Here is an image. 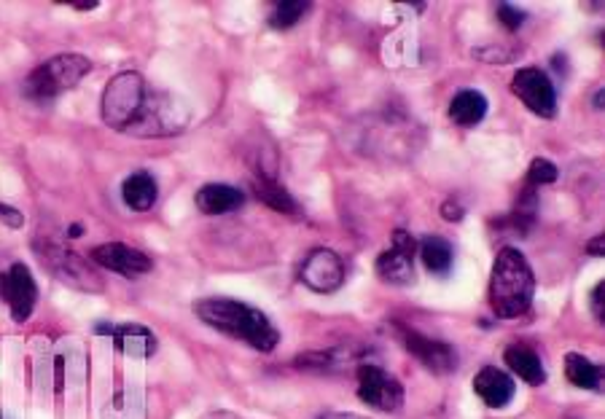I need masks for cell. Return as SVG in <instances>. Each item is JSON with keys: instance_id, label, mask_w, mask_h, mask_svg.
Instances as JSON below:
<instances>
[{"instance_id": "obj_1", "label": "cell", "mask_w": 605, "mask_h": 419, "mask_svg": "<svg viewBox=\"0 0 605 419\" xmlns=\"http://www.w3.org/2000/svg\"><path fill=\"white\" fill-rule=\"evenodd\" d=\"M194 312L213 331L229 336V339H237V342H245L253 350L272 352L280 344V331L275 328V323L261 309L251 307L245 301L210 296V299H199L194 304Z\"/></svg>"}, {"instance_id": "obj_2", "label": "cell", "mask_w": 605, "mask_h": 419, "mask_svg": "<svg viewBox=\"0 0 605 419\" xmlns=\"http://www.w3.org/2000/svg\"><path fill=\"white\" fill-rule=\"evenodd\" d=\"M533 296H536V274L530 269L528 258L511 245L501 248V253L495 256L487 288L493 315L501 320H517L533 307Z\"/></svg>"}, {"instance_id": "obj_3", "label": "cell", "mask_w": 605, "mask_h": 419, "mask_svg": "<svg viewBox=\"0 0 605 419\" xmlns=\"http://www.w3.org/2000/svg\"><path fill=\"white\" fill-rule=\"evenodd\" d=\"M191 119L189 105L181 97L162 92V89H148L146 100L140 105L138 116L130 124L124 135L132 137H170L186 129Z\"/></svg>"}, {"instance_id": "obj_4", "label": "cell", "mask_w": 605, "mask_h": 419, "mask_svg": "<svg viewBox=\"0 0 605 419\" xmlns=\"http://www.w3.org/2000/svg\"><path fill=\"white\" fill-rule=\"evenodd\" d=\"M92 70V62L84 54H57L52 60H46L44 65L27 76L25 81V95L35 103H46V100H54L62 92H68L73 86L87 76Z\"/></svg>"}, {"instance_id": "obj_5", "label": "cell", "mask_w": 605, "mask_h": 419, "mask_svg": "<svg viewBox=\"0 0 605 419\" xmlns=\"http://www.w3.org/2000/svg\"><path fill=\"white\" fill-rule=\"evenodd\" d=\"M148 81L135 70H124L119 76L111 78V84L105 86L103 92V105H100V113H103V121L116 132H127L130 124L138 116L140 105L148 95Z\"/></svg>"}, {"instance_id": "obj_6", "label": "cell", "mask_w": 605, "mask_h": 419, "mask_svg": "<svg viewBox=\"0 0 605 419\" xmlns=\"http://www.w3.org/2000/svg\"><path fill=\"white\" fill-rule=\"evenodd\" d=\"M358 398L377 411H398L404 406V385L385 368L374 363H361L358 371Z\"/></svg>"}, {"instance_id": "obj_7", "label": "cell", "mask_w": 605, "mask_h": 419, "mask_svg": "<svg viewBox=\"0 0 605 419\" xmlns=\"http://www.w3.org/2000/svg\"><path fill=\"white\" fill-rule=\"evenodd\" d=\"M511 92L522 100L530 113H536L541 119L557 116V89L544 70L519 68L511 78Z\"/></svg>"}, {"instance_id": "obj_8", "label": "cell", "mask_w": 605, "mask_h": 419, "mask_svg": "<svg viewBox=\"0 0 605 419\" xmlns=\"http://www.w3.org/2000/svg\"><path fill=\"white\" fill-rule=\"evenodd\" d=\"M35 253L52 269L54 277H60L62 283L81 288V291H103V283L92 269H89L76 253H70L68 248H62L57 242H44V245H35Z\"/></svg>"}, {"instance_id": "obj_9", "label": "cell", "mask_w": 605, "mask_h": 419, "mask_svg": "<svg viewBox=\"0 0 605 419\" xmlns=\"http://www.w3.org/2000/svg\"><path fill=\"white\" fill-rule=\"evenodd\" d=\"M398 339L415 355L417 363L428 368L436 377H447V374H452L458 368V350L452 344L417 334L415 328H404V325H398Z\"/></svg>"}, {"instance_id": "obj_10", "label": "cell", "mask_w": 605, "mask_h": 419, "mask_svg": "<svg viewBox=\"0 0 605 419\" xmlns=\"http://www.w3.org/2000/svg\"><path fill=\"white\" fill-rule=\"evenodd\" d=\"M415 256H417V240L407 229L393 231V248L385 250L377 256V274L382 283L390 285H412L415 283Z\"/></svg>"}, {"instance_id": "obj_11", "label": "cell", "mask_w": 605, "mask_h": 419, "mask_svg": "<svg viewBox=\"0 0 605 419\" xmlns=\"http://www.w3.org/2000/svg\"><path fill=\"white\" fill-rule=\"evenodd\" d=\"M299 280L315 293H337L345 285V261L331 248H312L299 266Z\"/></svg>"}, {"instance_id": "obj_12", "label": "cell", "mask_w": 605, "mask_h": 419, "mask_svg": "<svg viewBox=\"0 0 605 419\" xmlns=\"http://www.w3.org/2000/svg\"><path fill=\"white\" fill-rule=\"evenodd\" d=\"M0 299L11 309L14 323H27L38 304V285L25 264H11L6 272H0Z\"/></svg>"}, {"instance_id": "obj_13", "label": "cell", "mask_w": 605, "mask_h": 419, "mask_svg": "<svg viewBox=\"0 0 605 419\" xmlns=\"http://www.w3.org/2000/svg\"><path fill=\"white\" fill-rule=\"evenodd\" d=\"M89 258H92L97 266L108 269V272L119 274V277H130V280L143 277V274L151 272V266H154V261H151L143 250L124 245V242L97 245V248H92Z\"/></svg>"}, {"instance_id": "obj_14", "label": "cell", "mask_w": 605, "mask_h": 419, "mask_svg": "<svg viewBox=\"0 0 605 419\" xmlns=\"http://www.w3.org/2000/svg\"><path fill=\"white\" fill-rule=\"evenodd\" d=\"M103 334L111 336L113 347L127 355V358H140L146 360L156 352V336L151 328L138 323H124V325H100Z\"/></svg>"}, {"instance_id": "obj_15", "label": "cell", "mask_w": 605, "mask_h": 419, "mask_svg": "<svg viewBox=\"0 0 605 419\" xmlns=\"http://www.w3.org/2000/svg\"><path fill=\"white\" fill-rule=\"evenodd\" d=\"M474 393L482 398L490 409H506L517 393V385L514 379L495 366H484L474 379Z\"/></svg>"}, {"instance_id": "obj_16", "label": "cell", "mask_w": 605, "mask_h": 419, "mask_svg": "<svg viewBox=\"0 0 605 419\" xmlns=\"http://www.w3.org/2000/svg\"><path fill=\"white\" fill-rule=\"evenodd\" d=\"M194 205L205 215H226L245 205V191L229 183H205L194 194Z\"/></svg>"}, {"instance_id": "obj_17", "label": "cell", "mask_w": 605, "mask_h": 419, "mask_svg": "<svg viewBox=\"0 0 605 419\" xmlns=\"http://www.w3.org/2000/svg\"><path fill=\"white\" fill-rule=\"evenodd\" d=\"M503 360L511 368V374H517L519 379H525L528 385L541 387L546 382L544 360L538 358V352L528 344H509L503 350Z\"/></svg>"}, {"instance_id": "obj_18", "label": "cell", "mask_w": 605, "mask_h": 419, "mask_svg": "<svg viewBox=\"0 0 605 419\" xmlns=\"http://www.w3.org/2000/svg\"><path fill=\"white\" fill-rule=\"evenodd\" d=\"M156 197H159V186L151 172H135L130 178L124 180L121 186V199L124 205L135 210V213H148L151 207L156 205Z\"/></svg>"}, {"instance_id": "obj_19", "label": "cell", "mask_w": 605, "mask_h": 419, "mask_svg": "<svg viewBox=\"0 0 605 419\" xmlns=\"http://www.w3.org/2000/svg\"><path fill=\"white\" fill-rule=\"evenodd\" d=\"M253 194H256V199L264 202L269 210H275V213L299 215L296 199L288 194L286 186H283L275 175H256V180H253Z\"/></svg>"}, {"instance_id": "obj_20", "label": "cell", "mask_w": 605, "mask_h": 419, "mask_svg": "<svg viewBox=\"0 0 605 419\" xmlns=\"http://www.w3.org/2000/svg\"><path fill=\"white\" fill-rule=\"evenodd\" d=\"M487 116V97L479 89H460L450 103V119L458 127H476Z\"/></svg>"}, {"instance_id": "obj_21", "label": "cell", "mask_w": 605, "mask_h": 419, "mask_svg": "<svg viewBox=\"0 0 605 419\" xmlns=\"http://www.w3.org/2000/svg\"><path fill=\"white\" fill-rule=\"evenodd\" d=\"M565 377L571 379L573 387H581V390H595V393L603 390V366L584 358L581 352L565 355Z\"/></svg>"}, {"instance_id": "obj_22", "label": "cell", "mask_w": 605, "mask_h": 419, "mask_svg": "<svg viewBox=\"0 0 605 419\" xmlns=\"http://www.w3.org/2000/svg\"><path fill=\"white\" fill-rule=\"evenodd\" d=\"M417 253H420L425 269H428L431 274L444 277V274L452 269V258H455V253H452V245L444 240V237H425V240L417 245Z\"/></svg>"}, {"instance_id": "obj_23", "label": "cell", "mask_w": 605, "mask_h": 419, "mask_svg": "<svg viewBox=\"0 0 605 419\" xmlns=\"http://www.w3.org/2000/svg\"><path fill=\"white\" fill-rule=\"evenodd\" d=\"M312 9V3L307 0H283V3H277L275 11L269 14V25L275 27V30H291L294 25H299L304 17H307V11Z\"/></svg>"}, {"instance_id": "obj_24", "label": "cell", "mask_w": 605, "mask_h": 419, "mask_svg": "<svg viewBox=\"0 0 605 419\" xmlns=\"http://www.w3.org/2000/svg\"><path fill=\"white\" fill-rule=\"evenodd\" d=\"M557 178H560L557 164H554L552 159L536 156V159L530 162V170H528V178H525V183H528L530 189H541V186H549V183H554Z\"/></svg>"}, {"instance_id": "obj_25", "label": "cell", "mask_w": 605, "mask_h": 419, "mask_svg": "<svg viewBox=\"0 0 605 419\" xmlns=\"http://www.w3.org/2000/svg\"><path fill=\"white\" fill-rule=\"evenodd\" d=\"M339 355L342 352L337 350H326V352H304V355H299V358L294 360L296 368H307V371H326V368H331L334 363H339Z\"/></svg>"}, {"instance_id": "obj_26", "label": "cell", "mask_w": 605, "mask_h": 419, "mask_svg": "<svg viewBox=\"0 0 605 419\" xmlns=\"http://www.w3.org/2000/svg\"><path fill=\"white\" fill-rule=\"evenodd\" d=\"M495 14H498V19L503 22V27L511 30V33L519 30L522 22H525V11L517 9V6H509V3H498V6H495Z\"/></svg>"}, {"instance_id": "obj_27", "label": "cell", "mask_w": 605, "mask_h": 419, "mask_svg": "<svg viewBox=\"0 0 605 419\" xmlns=\"http://www.w3.org/2000/svg\"><path fill=\"white\" fill-rule=\"evenodd\" d=\"M589 304H592V315H595L597 323L605 320V283H597L589 293Z\"/></svg>"}, {"instance_id": "obj_28", "label": "cell", "mask_w": 605, "mask_h": 419, "mask_svg": "<svg viewBox=\"0 0 605 419\" xmlns=\"http://www.w3.org/2000/svg\"><path fill=\"white\" fill-rule=\"evenodd\" d=\"M0 221L6 223L9 229H22L25 226V215L19 213L17 207H9L0 202Z\"/></svg>"}, {"instance_id": "obj_29", "label": "cell", "mask_w": 605, "mask_h": 419, "mask_svg": "<svg viewBox=\"0 0 605 419\" xmlns=\"http://www.w3.org/2000/svg\"><path fill=\"white\" fill-rule=\"evenodd\" d=\"M441 218H444V221H460V218H463V207H460L455 199H447V202L441 205Z\"/></svg>"}, {"instance_id": "obj_30", "label": "cell", "mask_w": 605, "mask_h": 419, "mask_svg": "<svg viewBox=\"0 0 605 419\" xmlns=\"http://www.w3.org/2000/svg\"><path fill=\"white\" fill-rule=\"evenodd\" d=\"M587 253H589V256H595V258L603 256V253H605V237H603V234H597L595 240L589 242Z\"/></svg>"}, {"instance_id": "obj_31", "label": "cell", "mask_w": 605, "mask_h": 419, "mask_svg": "<svg viewBox=\"0 0 605 419\" xmlns=\"http://www.w3.org/2000/svg\"><path fill=\"white\" fill-rule=\"evenodd\" d=\"M318 419H372V417H363V414H355V411H329V414H323Z\"/></svg>"}, {"instance_id": "obj_32", "label": "cell", "mask_w": 605, "mask_h": 419, "mask_svg": "<svg viewBox=\"0 0 605 419\" xmlns=\"http://www.w3.org/2000/svg\"><path fill=\"white\" fill-rule=\"evenodd\" d=\"M68 6H73L76 11H92L97 9V0H68Z\"/></svg>"}, {"instance_id": "obj_33", "label": "cell", "mask_w": 605, "mask_h": 419, "mask_svg": "<svg viewBox=\"0 0 605 419\" xmlns=\"http://www.w3.org/2000/svg\"><path fill=\"white\" fill-rule=\"evenodd\" d=\"M199 419H242V417H237V414H232V411H210V414H205V417Z\"/></svg>"}, {"instance_id": "obj_34", "label": "cell", "mask_w": 605, "mask_h": 419, "mask_svg": "<svg viewBox=\"0 0 605 419\" xmlns=\"http://www.w3.org/2000/svg\"><path fill=\"white\" fill-rule=\"evenodd\" d=\"M81 234H84V226H81V223H73V226L68 229L70 240H76V237H81Z\"/></svg>"}]
</instances>
